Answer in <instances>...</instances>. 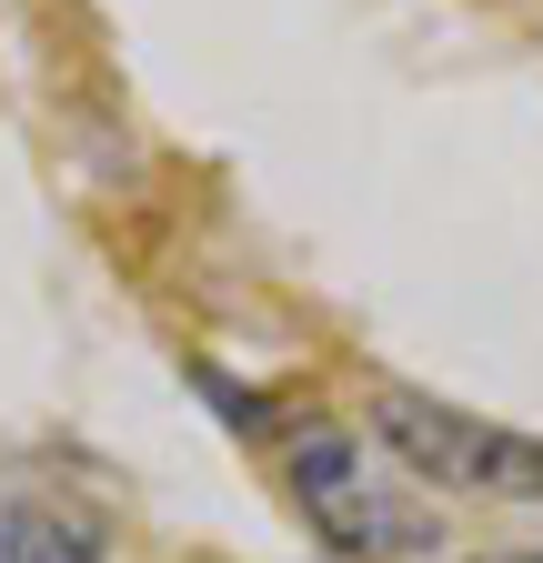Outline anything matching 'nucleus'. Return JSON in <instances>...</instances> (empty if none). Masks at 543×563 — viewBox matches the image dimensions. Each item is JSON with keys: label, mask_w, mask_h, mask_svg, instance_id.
<instances>
[{"label": "nucleus", "mask_w": 543, "mask_h": 563, "mask_svg": "<svg viewBox=\"0 0 543 563\" xmlns=\"http://www.w3.org/2000/svg\"><path fill=\"white\" fill-rule=\"evenodd\" d=\"M473 563H543V543H533V553H473Z\"/></svg>", "instance_id": "4"}, {"label": "nucleus", "mask_w": 543, "mask_h": 563, "mask_svg": "<svg viewBox=\"0 0 543 563\" xmlns=\"http://www.w3.org/2000/svg\"><path fill=\"white\" fill-rule=\"evenodd\" d=\"M373 443L413 483L463 493V504H543V433H503L433 393H373Z\"/></svg>", "instance_id": "1"}, {"label": "nucleus", "mask_w": 543, "mask_h": 563, "mask_svg": "<svg viewBox=\"0 0 543 563\" xmlns=\"http://www.w3.org/2000/svg\"><path fill=\"white\" fill-rule=\"evenodd\" d=\"M282 473H292L302 523L332 553H353V563H392V553H423L433 543V514L402 483L373 473V453L343 433V422H292V433H282Z\"/></svg>", "instance_id": "2"}, {"label": "nucleus", "mask_w": 543, "mask_h": 563, "mask_svg": "<svg viewBox=\"0 0 543 563\" xmlns=\"http://www.w3.org/2000/svg\"><path fill=\"white\" fill-rule=\"evenodd\" d=\"M111 533L71 493H11L0 504V563H101Z\"/></svg>", "instance_id": "3"}]
</instances>
